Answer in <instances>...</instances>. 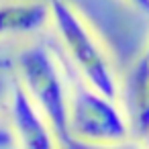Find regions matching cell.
Masks as SVG:
<instances>
[{
    "mask_svg": "<svg viewBox=\"0 0 149 149\" xmlns=\"http://www.w3.org/2000/svg\"><path fill=\"white\" fill-rule=\"evenodd\" d=\"M47 4L51 17L49 27L55 31L68 59L80 74V80L98 92L116 98L120 80L98 33L70 0H47Z\"/></svg>",
    "mask_w": 149,
    "mask_h": 149,
    "instance_id": "obj_1",
    "label": "cell"
},
{
    "mask_svg": "<svg viewBox=\"0 0 149 149\" xmlns=\"http://www.w3.org/2000/svg\"><path fill=\"white\" fill-rule=\"evenodd\" d=\"M13 72L29 98L51 125L59 147H72L74 141L68 131L72 84L57 61V55L43 43L27 45L17 55Z\"/></svg>",
    "mask_w": 149,
    "mask_h": 149,
    "instance_id": "obj_2",
    "label": "cell"
},
{
    "mask_svg": "<svg viewBox=\"0 0 149 149\" xmlns=\"http://www.w3.org/2000/svg\"><path fill=\"white\" fill-rule=\"evenodd\" d=\"M68 131L74 145L114 147L133 139L118 98L98 92L84 80L72 84Z\"/></svg>",
    "mask_w": 149,
    "mask_h": 149,
    "instance_id": "obj_3",
    "label": "cell"
},
{
    "mask_svg": "<svg viewBox=\"0 0 149 149\" xmlns=\"http://www.w3.org/2000/svg\"><path fill=\"white\" fill-rule=\"evenodd\" d=\"M15 74V72H13ZM6 120L13 127V133L17 137L19 147L27 149H53L57 147V137L43 116V112L37 108V104L29 98L25 88L19 84V80H13L10 98L6 106Z\"/></svg>",
    "mask_w": 149,
    "mask_h": 149,
    "instance_id": "obj_4",
    "label": "cell"
},
{
    "mask_svg": "<svg viewBox=\"0 0 149 149\" xmlns=\"http://www.w3.org/2000/svg\"><path fill=\"white\" fill-rule=\"evenodd\" d=\"M116 98L127 114L133 141L145 143L149 137V59L141 55L127 80L118 84Z\"/></svg>",
    "mask_w": 149,
    "mask_h": 149,
    "instance_id": "obj_5",
    "label": "cell"
},
{
    "mask_svg": "<svg viewBox=\"0 0 149 149\" xmlns=\"http://www.w3.org/2000/svg\"><path fill=\"white\" fill-rule=\"evenodd\" d=\"M49 25L47 0H0V39L39 35Z\"/></svg>",
    "mask_w": 149,
    "mask_h": 149,
    "instance_id": "obj_6",
    "label": "cell"
},
{
    "mask_svg": "<svg viewBox=\"0 0 149 149\" xmlns=\"http://www.w3.org/2000/svg\"><path fill=\"white\" fill-rule=\"evenodd\" d=\"M13 68H2L0 70V116L6 114V106H8V98H10V88H13Z\"/></svg>",
    "mask_w": 149,
    "mask_h": 149,
    "instance_id": "obj_7",
    "label": "cell"
},
{
    "mask_svg": "<svg viewBox=\"0 0 149 149\" xmlns=\"http://www.w3.org/2000/svg\"><path fill=\"white\" fill-rule=\"evenodd\" d=\"M10 147H19L17 137H15L8 120L0 116V149H10Z\"/></svg>",
    "mask_w": 149,
    "mask_h": 149,
    "instance_id": "obj_8",
    "label": "cell"
},
{
    "mask_svg": "<svg viewBox=\"0 0 149 149\" xmlns=\"http://www.w3.org/2000/svg\"><path fill=\"white\" fill-rule=\"evenodd\" d=\"M125 2L129 6H133L135 10H139V13H143V15L149 17V0H125Z\"/></svg>",
    "mask_w": 149,
    "mask_h": 149,
    "instance_id": "obj_9",
    "label": "cell"
},
{
    "mask_svg": "<svg viewBox=\"0 0 149 149\" xmlns=\"http://www.w3.org/2000/svg\"><path fill=\"white\" fill-rule=\"evenodd\" d=\"M2 68H13V61L6 59V57H0V70H2Z\"/></svg>",
    "mask_w": 149,
    "mask_h": 149,
    "instance_id": "obj_10",
    "label": "cell"
},
{
    "mask_svg": "<svg viewBox=\"0 0 149 149\" xmlns=\"http://www.w3.org/2000/svg\"><path fill=\"white\" fill-rule=\"evenodd\" d=\"M143 57L149 59V43H147V47H145V51H143Z\"/></svg>",
    "mask_w": 149,
    "mask_h": 149,
    "instance_id": "obj_11",
    "label": "cell"
},
{
    "mask_svg": "<svg viewBox=\"0 0 149 149\" xmlns=\"http://www.w3.org/2000/svg\"><path fill=\"white\" fill-rule=\"evenodd\" d=\"M145 145H149V137H147V141H145Z\"/></svg>",
    "mask_w": 149,
    "mask_h": 149,
    "instance_id": "obj_12",
    "label": "cell"
}]
</instances>
